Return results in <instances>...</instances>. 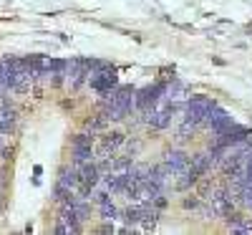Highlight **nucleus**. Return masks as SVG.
<instances>
[{
  "label": "nucleus",
  "instance_id": "f257e3e1",
  "mask_svg": "<svg viewBox=\"0 0 252 235\" xmlns=\"http://www.w3.org/2000/svg\"><path fill=\"white\" fill-rule=\"evenodd\" d=\"M89 86L96 91V94H111L116 86H119V78H116V71L114 66H103V69H96L89 74Z\"/></svg>",
  "mask_w": 252,
  "mask_h": 235
},
{
  "label": "nucleus",
  "instance_id": "f03ea898",
  "mask_svg": "<svg viewBox=\"0 0 252 235\" xmlns=\"http://www.w3.org/2000/svg\"><path fill=\"white\" fill-rule=\"evenodd\" d=\"M166 86H169V83L159 81V83H154V86H144V89L134 91V106H136V109H141V112H144V109H152V106H157V104L164 99Z\"/></svg>",
  "mask_w": 252,
  "mask_h": 235
},
{
  "label": "nucleus",
  "instance_id": "7ed1b4c3",
  "mask_svg": "<svg viewBox=\"0 0 252 235\" xmlns=\"http://www.w3.org/2000/svg\"><path fill=\"white\" fill-rule=\"evenodd\" d=\"M212 106H215V101L207 99V96H194V99H189V101H187V109H184V121L199 126V124L204 121L207 112L212 109Z\"/></svg>",
  "mask_w": 252,
  "mask_h": 235
},
{
  "label": "nucleus",
  "instance_id": "20e7f679",
  "mask_svg": "<svg viewBox=\"0 0 252 235\" xmlns=\"http://www.w3.org/2000/svg\"><path fill=\"white\" fill-rule=\"evenodd\" d=\"M164 167H166V172H169L172 177H177L179 172H184V169L189 167V155L182 152V149H172V152L166 155V159H164Z\"/></svg>",
  "mask_w": 252,
  "mask_h": 235
},
{
  "label": "nucleus",
  "instance_id": "39448f33",
  "mask_svg": "<svg viewBox=\"0 0 252 235\" xmlns=\"http://www.w3.org/2000/svg\"><path fill=\"white\" fill-rule=\"evenodd\" d=\"M15 119H18V112L5 106V109H0V134H10L15 129Z\"/></svg>",
  "mask_w": 252,
  "mask_h": 235
},
{
  "label": "nucleus",
  "instance_id": "423d86ee",
  "mask_svg": "<svg viewBox=\"0 0 252 235\" xmlns=\"http://www.w3.org/2000/svg\"><path fill=\"white\" fill-rule=\"evenodd\" d=\"M126 139H124V134L121 132H114V134H106L103 137V147H101V157H109V155H114L116 149L124 144Z\"/></svg>",
  "mask_w": 252,
  "mask_h": 235
},
{
  "label": "nucleus",
  "instance_id": "0eeeda50",
  "mask_svg": "<svg viewBox=\"0 0 252 235\" xmlns=\"http://www.w3.org/2000/svg\"><path fill=\"white\" fill-rule=\"evenodd\" d=\"M58 185H63V187H68V190L76 192V187H78V169L76 167H63L61 177H58Z\"/></svg>",
  "mask_w": 252,
  "mask_h": 235
},
{
  "label": "nucleus",
  "instance_id": "6e6552de",
  "mask_svg": "<svg viewBox=\"0 0 252 235\" xmlns=\"http://www.w3.org/2000/svg\"><path fill=\"white\" fill-rule=\"evenodd\" d=\"M194 129H197L194 124H189V121H184V124H182V129L177 132V139H179V142H182V139H189V137L194 134Z\"/></svg>",
  "mask_w": 252,
  "mask_h": 235
},
{
  "label": "nucleus",
  "instance_id": "1a4fd4ad",
  "mask_svg": "<svg viewBox=\"0 0 252 235\" xmlns=\"http://www.w3.org/2000/svg\"><path fill=\"white\" fill-rule=\"evenodd\" d=\"M106 124H109V119L103 117V114H98V117H96V119H94V121L89 124V129H91V134H94V132H101V129H103V126H106Z\"/></svg>",
  "mask_w": 252,
  "mask_h": 235
},
{
  "label": "nucleus",
  "instance_id": "9d476101",
  "mask_svg": "<svg viewBox=\"0 0 252 235\" xmlns=\"http://www.w3.org/2000/svg\"><path fill=\"white\" fill-rule=\"evenodd\" d=\"M184 207H199V200H187Z\"/></svg>",
  "mask_w": 252,
  "mask_h": 235
}]
</instances>
